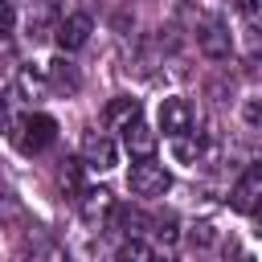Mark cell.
I'll list each match as a JSON object with an SVG mask.
<instances>
[{
    "instance_id": "obj_5",
    "label": "cell",
    "mask_w": 262,
    "mask_h": 262,
    "mask_svg": "<svg viewBox=\"0 0 262 262\" xmlns=\"http://www.w3.org/2000/svg\"><path fill=\"white\" fill-rule=\"evenodd\" d=\"M90 16L86 12H70L66 20H57V29H53V37H57V45H61V53H74V49H82L86 41H90Z\"/></svg>"
},
{
    "instance_id": "obj_6",
    "label": "cell",
    "mask_w": 262,
    "mask_h": 262,
    "mask_svg": "<svg viewBox=\"0 0 262 262\" xmlns=\"http://www.w3.org/2000/svg\"><path fill=\"white\" fill-rule=\"evenodd\" d=\"M188 127H192V106L184 98H164L160 102V131L180 139V135H188Z\"/></svg>"
},
{
    "instance_id": "obj_12",
    "label": "cell",
    "mask_w": 262,
    "mask_h": 262,
    "mask_svg": "<svg viewBox=\"0 0 262 262\" xmlns=\"http://www.w3.org/2000/svg\"><path fill=\"white\" fill-rule=\"evenodd\" d=\"M115 262H156V258H151V250H147V242H139V237H127V242L119 246V254H115Z\"/></svg>"
},
{
    "instance_id": "obj_17",
    "label": "cell",
    "mask_w": 262,
    "mask_h": 262,
    "mask_svg": "<svg viewBox=\"0 0 262 262\" xmlns=\"http://www.w3.org/2000/svg\"><path fill=\"white\" fill-rule=\"evenodd\" d=\"M254 217H258V233H262V209H258V213H254Z\"/></svg>"
},
{
    "instance_id": "obj_9",
    "label": "cell",
    "mask_w": 262,
    "mask_h": 262,
    "mask_svg": "<svg viewBox=\"0 0 262 262\" xmlns=\"http://www.w3.org/2000/svg\"><path fill=\"white\" fill-rule=\"evenodd\" d=\"M102 123H106V127H115V131H127L131 123H139V98H131V94L111 98V102H106V111H102Z\"/></svg>"
},
{
    "instance_id": "obj_15",
    "label": "cell",
    "mask_w": 262,
    "mask_h": 262,
    "mask_svg": "<svg viewBox=\"0 0 262 262\" xmlns=\"http://www.w3.org/2000/svg\"><path fill=\"white\" fill-rule=\"evenodd\" d=\"M78 164H82V160H66V168L57 172V180H61V188H70V192L78 188Z\"/></svg>"
},
{
    "instance_id": "obj_11",
    "label": "cell",
    "mask_w": 262,
    "mask_h": 262,
    "mask_svg": "<svg viewBox=\"0 0 262 262\" xmlns=\"http://www.w3.org/2000/svg\"><path fill=\"white\" fill-rule=\"evenodd\" d=\"M45 74H49V82H53L57 90H78V74H74V66H70L66 57H53V61L45 66Z\"/></svg>"
},
{
    "instance_id": "obj_14",
    "label": "cell",
    "mask_w": 262,
    "mask_h": 262,
    "mask_svg": "<svg viewBox=\"0 0 262 262\" xmlns=\"http://www.w3.org/2000/svg\"><path fill=\"white\" fill-rule=\"evenodd\" d=\"M151 233H156V242H160V246H176V237H180V229H176V217H160Z\"/></svg>"
},
{
    "instance_id": "obj_3",
    "label": "cell",
    "mask_w": 262,
    "mask_h": 262,
    "mask_svg": "<svg viewBox=\"0 0 262 262\" xmlns=\"http://www.w3.org/2000/svg\"><path fill=\"white\" fill-rule=\"evenodd\" d=\"M82 164L94 168V172H111V168L119 164V147H115V139L102 135V131H86V135H82Z\"/></svg>"
},
{
    "instance_id": "obj_4",
    "label": "cell",
    "mask_w": 262,
    "mask_h": 262,
    "mask_svg": "<svg viewBox=\"0 0 262 262\" xmlns=\"http://www.w3.org/2000/svg\"><path fill=\"white\" fill-rule=\"evenodd\" d=\"M229 205L237 209V213H258L262 209V164H254V168H246V176L233 184V192H229Z\"/></svg>"
},
{
    "instance_id": "obj_2",
    "label": "cell",
    "mask_w": 262,
    "mask_h": 262,
    "mask_svg": "<svg viewBox=\"0 0 262 262\" xmlns=\"http://www.w3.org/2000/svg\"><path fill=\"white\" fill-rule=\"evenodd\" d=\"M12 139L20 143V151H45L53 139H57V123L49 119V115H41V111H33V115H25L20 119V131H12Z\"/></svg>"
},
{
    "instance_id": "obj_18",
    "label": "cell",
    "mask_w": 262,
    "mask_h": 262,
    "mask_svg": "<svg viewBox=\"0 0 262 262\" xmlns=\"http://www.w3.org/2000/svg\"><path fill=\"white\" fill-rule=\"evenodd\" d=\"M156 262H176V258H156Z\"/></svg>"
},
{
    "instance_id": "obj_10",
    "label": "cell",
    "mask_w": 262,
    "mask_h": 262,
    "mask_svg": "<svg viewBox=\"0 0 262 262\" xmlns=\"http://www.w3.org/2000/svg\"><path fill=\"white\" fill-rule=\"evenodd\" d=\"M123 147H127L135 160H151V151H156V131L139 119V123H131V127L123 131Z\"/></svg>"
},
{
    "instance_id": "obj_16",
    "label": "cell",
    "mask_w": 262,
    "mask_h": 262,
    "mask_svg": "<svg viewBox=\"0 0 262 262\" xmlns=\"http://www.w3.org/2000/svg\"><path fill=\"white\" fill-rule=\"evenodd\" d=\"M233 4H237L242 12H254V8H258V0H233Z\"/></svg>"
},
{
    "instance_id": "obj_7",
    "label": "cell",
    "mask_w": 262,
    "mask_h": 262,
    "mask_svg": "<svg viewBox=\"0 0 262 262\" xmlns=\"http://www.w3.org/2000/svg\"><path fill=\"white\" fill-rule=\"evenodd\" d=\"M78 213H82L86 225H102V221L115 213V196H111L106 188H86V192L78 196Z\"/></svg>"
},
{
    "instance_id": "obj_13",
    "label": "cell",
    "mask_w": 262,
    "mask_h": 262,
    "mask_svg": "<svg viewBox=\"0 0 262 262\" xmlns=\"http://www.w3.org/2000/svg\"><path fill=\"white\" fill-rule=\"evenodd\" d=\"M172 156H176L180 164H196V160H201V143L180 135V139H172Z\"/></svg>"
},
{
    "instance_id": "obj_8",
    "label": "cell",
    "mask_w": 262,
    "mask_h": 262,
    "mask_svg": "<svg viewBox=\"0 0 262 262\" xmlns=\"http://www.w3.org/2000/svg\"><path fill=\"white\" fill-rule=\"evenodd\" d=\"M196 45H201V53L205 57H229V29L221 25V20H209V25H201L196 29Z\"/></svg>"
},
{
    "instance_id": "obj_1",
    "label": "cell",
    "mask_w": 262,
    "mask_h": 262,
    "mask_svg": "<svg viewBox=\"0 0 262 262\" xmlns=\"http://www.w3.org/2000/svg\"><path fill=\"white\" fill-rule=\"evenodd\" d=\"M127 188L135 196H164L172 188V172L151 156V160H135L131 172H127Z\"/></svg>"
}]
</instances>
